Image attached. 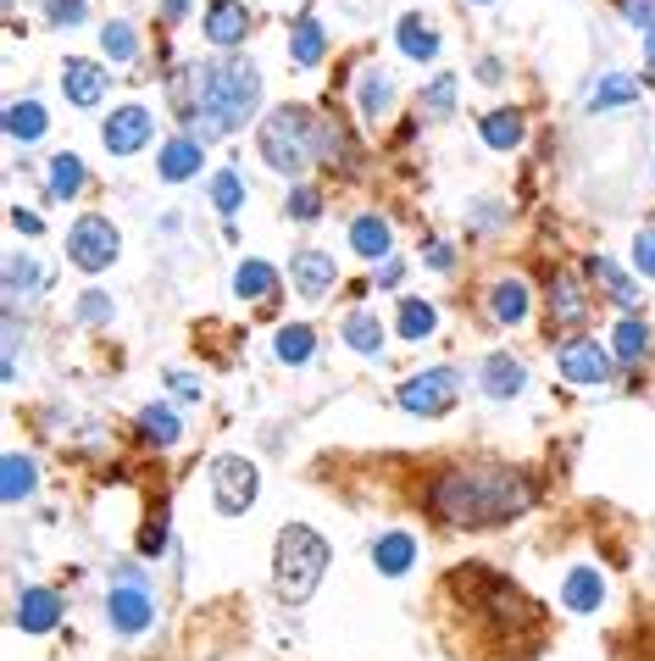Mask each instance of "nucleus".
I'll use <instances>...</instances> for the list:
<instances>
[{"mask_svg": "<svg viewBox=\"0 0 655 661\" xmlns=\"http://www.w3.org/2000/svg\"><path fill=\"white\" fill-rule=\"evenodd\" d=\"M200 29H206V40L211 45H239L245 34H250V7H239V0H211L206 7V18H200Z\"/></svg>", "mask_w": 655, "mask_h": 661, "instance_id": "15", "label": "nucleus"}, {"mask_svg": "<svg viewBox=\"0 0 655 661\" xmlns=\"http://www.w3.org/2000/svg\"><path fill=\"white\" fill-rule=\"evenodd\" d=\"M311 351H316V334H311L305 322H289V328H278L272 357H278L283 368H300V362H311Z\"/></svg>", "mask_w": 655, "mask_h": 661, "instance_id": "29", "label": "nucleus"}, {"mask_svg": "<svg viewBox=\"0 0 655 661\" xmlns=\"http://www.w3.org/2000/svg\"><path fill=\"white\" fill-rule=\"evenodd\" d=\"M62 622V595L56 589H23L18 600V628L23 633H51Z\"/></svg>", "mask_w": 655, "mask_h": 661, "instance_id": "17", "label": "nucleus"}, {"mask_svg": "<svg viewBox=\"0 0 655 661\" xmlns=\"http://www.w3.org/2000/svg\"><path fill=\"white\" fill-rule=\"evenodd\" d=\"M200 162H206L200 140L178 134V140H167V145H162V156H156V173H162L167 184H184V178H195V173H200Z\"/></svg>", "mask_w": 655, "mask_h": 661, "instance_id": "16", "label": "nucleus"}, {"mask_svg": "<svg viewBox=\"0 0 655 661\" xmlns=\"http://www.w3.org/2000/svg\"><path fill=\"white\" fill-rule=\"evenodd\" d=\"M395 40H401V51H406L412 62H434V56H439V34H434L417 12L395 23Z\"/></svg>", "mask_w": 655, "mask_h": 661, "instance_id": "25", "label": "nucleus"}, {"mask_svg": "<svg viewBox=\"0 0 655 661\" xmlns=\"http://www.w3.org/2000/svg\"><path fill=\"white\" fill-rule=\"evenodd\" d=\"M101 51H106L112 62H134V56H139V34H134L128 23H106V29H101Z\"/></svg>", "mask_w": 655, "mask_h": 661, "instance_id": "38", "label": "nucleus"}, {"mask_svg": "<svg viewBox=\"0 0 655 661\" xmlns=\"http://www.w3.org/2000/svg\"><path fill=\"white\" fill-rule=\"evenodd\" d=\"M351 250L367 256V261H389V250H395V228H389L378 211H367V217L351 223Z\"/></svg>", "mask_w": 655, "mask_h": 661, "instance_id": "18", "label": "nucleus"}, {"mask_svg": "<svg viewBox=\"0 0 655 661\" xmlns=\"http://www.w3.org/2000/svg\"><path fill=\"white\" fill-rule=\"evenodd\" d=\"M256 489H261V473H256L245 456H217V462H211V500H217L222 517L250 512Z\"/></svg>", "mask_w": 655, "mask_h": 661, "instance_id": "7", "label": "nucleus"}, {"mask_svg": "<svg viewBox=\"0 0 655 661\" xmlns=\"http://www.w3.org/2000/svg\"><path fill=\"white\" fill-rule=\"evenodd\" d=\"M84 12H90V0H51V23H56V29L84 23Z\"/></svg>", "mask_w": 655, "mask_h": 661, "instance_id": "44", "label": "nucleus"}, {"mask_svg": "<svg viewBox=\"0 0 655 661\" xmlns=\"http://www.w3.org/2000/svg\"><path fill=\"white\" fill-rule=\"evenodd\" d=\"M633 101H638V84H633V79H622V73L600 79V84H594V95H589V106H594V112H605V106H633Z\"/></svg>", "mask_w": 655, "mask_h": 661, "instance_id": "37", "label": "nucleus"}, {"mask_svg": "<svg viewBox=\"0 0 655 661\" xmlns=\"http://www.w3.org/2000/svg\"><path fill=\"white\" fill-rule=\"evenodd\" d=\"M139 434H145L150 445H178V440H184V423H178L173 406H145V412H139Z\"/></svg>", "mask_w": 655, "mask_h": 661, "instance_id": "33", "label": "nucleus"}, {"mask_svg": "<svg viewBox=\"0 0 655 661\" xmlns=\"http://www.w3.org/2000/svg\"><path fill=\"white\" fill-rule=\"evenodd\" d=\"M478 384H484V395H489V401H517V395L528 390V368H522L517 357L495 351V357H484V368H478Z\"/></svg>", "mask_w": 655, "mask_h": 661, "instance_id": "14", "label": "nucleus"}, {"mask_svg": "<svg viewBox=\"0 0 655 661\" xmlns=\"http://www.w3.org/2000/svg\"><path fill=\"white\" fill-rule=\"evenodd\" d=\"M233 295H239V300H272V295H278V272H272L267 261H239Z\"/></svg>", "mask_w": 655, "mask_h": 661, "instance_id": "30", "label": "nucleus"}, {"mask_svg": "<svg viewBox=\"0 0 655 661\" xmlns=\"http://www.w3.org/2000/svg\"><path fill=\"white\" fill-rule=\"evenodd\" d=\"M445 600L467 617V650L484 661H528L544 639V611L511 578L489 567H456L445 578Z\"/></svg>", "mask_w": 655, "mask_h": 661, "instance_id": "1", "label": "nucleus"}, {"mask_svg": "<svg viewBox=\"0 0 655 661\" xmlns=\"http://www.w3.org/2000/svg\"><path fill=\"white\" fill-rule=\"evenodd\" d=\"M261 156H267V167H278V173H305L316 156H322V128H316V117L305 112V106H278V112H267L261 117Z\"/></svg>", "mask_w": 655, "mask_h": 661, "instance_id": "5", "label": "nucleus"}, {"mask_svg": "<svg viewBox=\"0 0 655 661\" xmlns=\"http://www.w3.org/2000/svg\"><path fill=\"white\" fill-rule=\"evenodd\" d=\"M84 189V162L73 151H56L51 156V200H73Z\"/></svg>", "mask_w": 655, "mask_h": 661, "instance_id": "32", "label": "nucleus"}, {"mask_svg": "<svg viewBox=\"0 0 655 661\" xmlns=\"http://www.w3.org/2000/svg\"><path fill=\"white\" fill-rule=\"evenodd\" d=\"M45 128H51V117H45V106H40V101H12V106H7V134H12L18 145L45 140Z\"/></svg>", "mask_w": 655, "mask_h": 661, "instance_id": "22", "label": "nucleus"}, {"mask_svg": "<svg viewBox=\"0 0 655 661\" xmlns=\"http://www.w3.org/2000/svg\"><path fill=\"white\" fill-rule=\"evenodd\" d=\"M322 572H328V539L316 528H305V523L278 528V550H272V589H278V600L283 606H305L316 595Z\"/></svg>", "mask_w": 655, "mask_h": 661, "instance_id": "4", "label": "nucleus"}, {"mask_svg": "<svg viewBox=\"0 0 655 661\" xmlns=\"http://www.w3.org/2000/svg\"><path fill=\"white\" fill-rule=\"evenodd\" d=\"M478 79H484V84H500V62L484 56V62H478Z\"/></svg>", "mask_w": 655, "mask_h": 661, "instance_id": "51", "label": "nucleus"}, {"mask_svg": "<svg viewBox=\"0 0 655 661\" xmlns=\"http://www.w3.org/2000/svg\"><path fill=\"white\" fill-rule=\"evenodd\" d=\"M528 306H533V295H528L522 278H500V283L489 289V311H495L500 328H517V322L528 317Z\"/></svg>", "mask_w": 655, "mask_h": 661, "instance_id": "19", "label": "nucleus"}, {"mask_svg": "<svg viewBox=\"0 0 655 661\" xmlns=\"http://www.w3.org/2000/svg\"><path fill=\"white\" fill-rule=\"evenodd\" d=\"M117 250H123V239H117V223L112 217H79L73 223V234H67V256H73V267H84V272H106L112 261H117Z\"/></svg>", "mask_w": 655, "mask_h": 661, "instance_id": "6", "label": "nucleus"}, {"mask_svg": "<svg viewBox=\"0 0 655 661\" xmlns=\"http://www.w3.org/2000/svg\"><path fill=\"white\" fill-rule=\"evenodd\" d=\"M316 211H322V195H316V189H305V184H300V189H289V217L311 223Z\"/></svg>", "mask_w": 655, "mask_h": 661, "instance_id": "43", "label": "nucleus"}, {"mask_svg": "<svg viewBox=\"0 0 655 661\" xmlns=\"http://www.w3.org/2000/svg\"><path fill=\"white\" fill-rule=\"evenodd\" d=\"M162 550H167V512H156V517L145 523V534H139V556H150V561H156Z\"/></svg>", "mask_w": 655, "mask_h": 661, "instance_id": "42", "label": "nucleus"}, {"mask_svg": "<svg viewBox=\"0 0 655 661\" xmlns=\"http://www.w3.org/2000/svg\"><path fill=\"white\" fill-rule=\"evenodd\" d=\"M162 12H167V23H178V18H189V0H162Z\"/></svg>", "mask_w": 655, "mask_h": 661, "instance_id": "52", "label": "nucleus"}, {"mask_svg": "<svg viewBox=\"0 0 655 661\" xmlns=\"http://www.w3.org/2000/svg\"><path fill=\"white\" fill-rule=\"evenodd\" d=\"M589 278H594V283H600V289H605L616 306H627V311L638 306V289H633V278H627V272H622L611 256H594V261H589Z\"/></svg>", "mask_w": 655, "mask_h": 661, "instance_id": "27", "label": "nucleus"}, {"mask_svg": "<svg viewBox=\"0 0 655 661\" xmlns=\"http://www.w3.org/2000/svg\"><path fill=\"white\" fill-rule=\"evenodd\" d=\"M384 283H401V261H384V272H378V289Z\"/></svg>", "mask_w": 655, "mask_h": 661, "instance_id": "53", "label": "nucleus"}, {"mask_svg": "<svg viewBox=\"0 0 655 661\" xmlns=\"http://www.w3.org/2000/svg\"><path fill=\"white\" fill-rule=\"evenodd\" d=\"M62 95L73 101V106H101L106 101V68L101 62H90V56H73L67 68H62Z\"/></svg>", "mask_w": 655, "mask_h": 661, "instance_id": "13", "label": "nucleus"}, {"mask_svg": "<svg viewBox=\"0 0 655 661\" xmlns=\"http://www.w3.org/2000/svg\"><path fill=\"white\" fill-rule=\"evenodd\" d=\"M478 134H484V145H489V151H517V145H522V134H528V123H522L511 106H500V112H484Z\"/></svg>", "mask_w": 655, "mask_h": 661, "instance_id": "20", "label": "nucleus"}, {"mask_svg": "<svg viewBox=\"0 0 655 661\" xmlns=\"http://www.w3.org/2000/svg\"><path fill=\"white\" fill-rule=\"evenodd\" d=\"M40 289H45V267L34 256H12L7 261V295L18 300V295H40Z\"/></svg>", "mask_w": 655, "mask_h": 661, "instance_id": "36", "label": "nucleus"}, {"mask_svg": "<svg viewBox=\"0 0 655 661\" xmlns=\"http://www.w3.org/2000/svg\"><path fill=\"white\" fill-rule=\"evenodd\" d=\"M450 261H456V256H450V245H434V250H428V267H439V272H450Z\"/></svg>", "mask_w": 655, "mask_h": 661, "instance_id": "50", "label": "nucleus"}, {"mask_svg": "<svg viewBox=\"0 0 655 661\" xmlns=\"http://www.w3.org/2000/svg\"><path fill=\"white\" fill-rule=\"evenodd\" d=\"M423 106H428L434 117H450V112H456V73H439V79L423 90Z\"/></svg>", "mask_w": 655, "mask_h": 661, "instance_id": "41", "label": "nucleus"}, {"mask_svg": "<svg viewBox=\"0 0 655 661\" xmlns=\"http://www.w3.org/2000/svg\"><path fill=\"white\" fill-rule=\"evenodd\" d=\"M239 200H245L239 173H233V167H228V173H217V178H211V206H217L222 217H233V211H239Z\"/></svg>", "mask_w": 655, "mask_h": 661, "instance_id": "40", "label": "nucleus"}, {"mask_svg": "<svg viewBox=\"0 0 655 661\" xmlns=\"http://www.w3.org/2000/svg\"><path fill=\"white\" fill-rule=\"evenodd\" d=\"M456 390H461V379L450 368H434V373H417V379L401 384V406L412 417H445L456 406Z\"/></svg>", "mask_w": 655, "mask_h": 661, "instance_id": "8", "label": "nucleus"}, {"mask_svg": "<svg viewBox=\"0 0 655 661\" xmlns=\"http://www.w3.org/2000/svg\"><path fill=\"white\" fill-rule=\"evenodd\" d=\"M412 561H417V539H412V534H384V539L373 545V567L389 572V578L412 572Z\"/></svg>", "mask_w": 655, "mask_h": 661, "instance_id": "23", "label": "nucleus"}, {"mask_svg": "<svg viewBox=\"0 0 655 661\" xmlns=\"http://www.w3.org/2000/svg\"><path fill=\"white\" fill-rule=\"evenodd\" d=\"M644 56H649V68H655V29H649V40H644Z\"/></svg>", "mask_w": 655, "mask_h": 661, "instance_id": "54", "label": "nucleus"}, {"mask_svg": "<svg viewBox=\"0 0 655 661\" xmlns=\"http://www.w3.org/2000/svg\"><path fill=\"white\" fill-rule=\"evenodd\" d=\"M150 134H156V117H150L145 106H117V112L101 123V140H106L112 156H134V151H145Z\"/></svg>", "mask_w": 655, "mask_h": 661, "instance_id": "11", "label": "nucleus"}, {"mask_svg": "<svg viewBox=\"0 0 655 661\" xmlns=\"http://www.w3.org/2000/svg\"><path fill=\"white\" fill-rule=\"evenodd\" d=\"M106 317H112V300H106L101 289H90V295L79 300V322H90V328H95V322H106Z\"/></svg>", "mask_w": 655, "mask_h": 661, "instance_id": "45", "label": "nucleus"}, {"mask_svg": "<svg viewBox=\"0 0 655 661\" xmlns=\"http://www.w3.org/2000/svg\"><path fill=\"white\" fill-rule=\"evenodd\" d=\"M289 56H294V68H316V62L328 56V34H322L316 18H300V23H294V34H289Z\"/></svg>", "mask_w": 655, "mask_h": 661, "instance_id": "26", "label": "nucleus"}, {"mask_svg": "<svg viewBox=\"0 0 655 661\" xmlns=\"http://www.w3.org/2000/svg\"><path fill=\"white\" fill-rule=\"evenodd\" d=\"M616 7H622V18H627L633 29H649V23H655V0H616Z\"/></svg>", "mask_w": 655, "mask_h": 661, "instance_id": "47", "label": "nucleus"}, {"mask_svg": "<svg viewBox=\"0 0 655 661\" xmlns=\"http://www.w3.org/2000/svg\"><path fill=\"white\" fill-rule=\"evenodd\" d=\"M395 328H401V340H428L434 328H439V311L428 306V300H401V317H395Z\"/></svg>", "mask_w": 655, "mask_h": 661, "instance_id": "31", "label": "nucleus"}, {"mask_svg": "<svg viewBox=\"0 0 655 661\" xmlns=\"http://www.w3.org/2000/svg\"><path fill=\"white\" fill-rule=\"evenodd\" d=\"M106 617H112L117 633L139 639V633H150V622H156V600H150L145 583H128V578H123V583L112 589V600H106Z\"/></svg>", "mask_w": 655, "mask_h": 661, "instance_id": "10", "label": "nucleus"}, {"mask_svg": "<svg viewBox=\"0 0 655 661\" xmlns=\"http://www.w3.org/2000/svg\"><path fill=\"white\" fill-rule=\"evenodd\" d=\"M533 506V478L506 462H461L428 484V512L456 528H495Z\"/></svg>", "mask_w": 655, "mask_h": 661, "instance_id": "2", "label": "nucleus"}, {"mask_svg": "<svg viewBox=\"0 0 655 661\" xmlns=\"http://www.w3.org/2000/svg\"><path fill=\"white\" fill-rule=\"evenodd\" d=\"M561 600H566V611H594L605 600V578L594 567H572L566 583H561Z\"/></svg>", "mask_w": 655, "mask_h": 661, "instance_id": "21", "label": "nucleus"}, {"mask_svg": "<svg viewBox=\"0 0 655 661\" xmlns=\"http://www.w3.org/2000/svg\"><path fill=\"white\" fill-rule=\"evenodd\" d=\"M12 223H18V228H23V234H40V228H45V223H40V217H34V211H23V206H18V211H12Z\"/></svg>", "mask_w": 655, "mask_h": 661, "instance_id": "49", "label": "nucleus"}, {"mask_svg": "<svg viewBox=\"0 0 655 661\" xmlns=\"http://www.w3.org/2000/svg\"><path fill=\"white\" fill-rule=\"evenodd\" d=\"M555 368H561V379H572V384H605V379L616 373V362L605 357V345L589 340V334H572V340L555 351Z\"/></svg>", "mask_w": 655, "mask_h": 661, "instance_id": "9", "label": "nucleus"}, {"mask_svg": "<svg viewBox=\"0 0 655 661\" xmlns=\"http://www.w3.org/2000/svg\"><path fill=\"white\" fill-rule=\"evenodd\" d=\"M34 484H40L34 462H29V456H7V473H0V495H7V506L29 500V495H34Z\"/></svg>", "mask_w": 655, "mask_h": 661, "instance_id": "34", "label": "nucleus"}, {"mask_svg": "<svg viewBox=\"0 0 655 661\" xmlns=\"http://www.w3.org/2000/svg\"><path fill=\"white\" fill-rule=\"evenodd\" d=\"M345 345L362 351V357H378V351H384V328H378L367 311H351V317H345Z\"/></svg>", "mask_w": 655, "mask_h": 661, "instance_id": "35", "label": "nucleus"}, {"mask_svg": "<svg viewBox=\"0 0 655 661\" xmlns=\"http://www.w3.org/2000/svg\"><path fill=\"white\" fill-rule=\"evenodd\" d=\"M389 101H395V90H389V79L373 68V73H362V112L367 117H384L389 112Z\"/></svg>", "mask_w": 655, "mask_h": 661, "instance_id": "39", "label": "nucleus"}, {"mask_svg": "<svg viewBox=\"0 0 655 661\" xmlns=\"http://www.w3.org/2000/svg\"><path fill=\"white\" fill-rule=\"evenodd\" d=\"M633 267L655 278V228H644V234L633 239Z\"/></svg>", "mask_w": 655, "mask_h": 661, "instance_id": "46", "label": "nucleus"}, {"mask_svg": "<svg viewBox=\"0 0 655 661\" xmlns=\"http://www.w3.org/2000/svg\"><path fill=\"white\" fill-rule=\"evenodd\" d=\"M334 278H340V267H334V256H328V250H294L289 283H294L305 300H322L328 289H334Z\"/></svg>", "mask_w": 655, "mask_h": 661, "instance_id": "12", "label": "nucleus"}, {"mask_svg": "<svg viewBox=\"0 0 655 661\" xmlns=\"http://www.w3.org/2000/svg\"><path fill=\"white\" fill-rule=\"evenodd\" d=\"M256 106H261V73H256L250 62L228 56V62L200 68V117H206L200 134H206V140L245 128V123L256 117Z\"/></svg>", "mask_w": 655, "mask_h": 661, "instance_id": "3", "label": "nucleus"}, {"mask_svg": "<svg viewBox=\"0 0 655 661\" xmlns=\"http://www.w3.org/2000/svg\"><path fill=\"white\" fill-rule=\"evenodd\" d=\"M583 317H589V300L578 295V283H572V278H555V283H550V322H555V328H578Z\"/></svg>", "mask_w": 655, "mask_h": 661, "instance_id": "28", "label": "nucleus"}, {"mask_svg": "<svg viewBox=\"0 0 655 661\" xmlns=\"http://www.w3.org/2000/svg\"><path fill=\"white\" fill-rule=\"evenodd\" d=\"M173 395H178V401H200V384H195L189 373H173Z\"/></svg>", "mask_w": 655, "mask_h": 661, "instance_id": "48", "label": "nucleus"}, {"mask_svg": "<svg viewBox=\"0 0 655 661\" xmlns=\"http://www.w3.org/2000/svg\"><path fill=\"white\" fill-rule=\"evenodd\" d=\"M611 357H616V362H627V368L649 357V328H644L638 317H622V322L611 328Z\"/></svg>", "mask_w": 655, "mask_h": 661, "instance_id": "24", "label": "nucleus"}]
</instances>
